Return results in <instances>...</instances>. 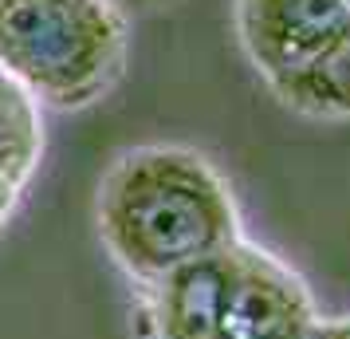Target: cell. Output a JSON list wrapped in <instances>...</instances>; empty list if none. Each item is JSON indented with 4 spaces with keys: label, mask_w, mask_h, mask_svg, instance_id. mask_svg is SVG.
Returning a JSON list of instances; mask_svg holds the SVG:
<instances>
[{
    "label": "cell",
    "mask_w": 350,
    "mask_h": 339,
    "mask_svg": "<svg viewBox=\"0 0 350 339\" xmlns=\"http://www.w3.org/2000/svg\"><path fill=\"white\" fill-rule=\"evenodd\" d=\"M95 225L107 257L138 288L244 237L232 181L208 154L181 142H146L114 154L95 194Z\"/></svg>",
    "instance_id": "1"
},
{
    "label": "cell",
    "mask_w": 350,
    "mask_h": 339,
    "mask_svg": "<svg viewBox=\"0 0 350 339\" xmlns=\"http://www.w3.org/2000/svg\"><path fill=\"white\" fill-rule=\"evenodd\" d=\"M126 51V12L111 0H0V71L40 107H95L122 79Z\"/></svg>",
    "instance_id": "2"
},
{
    "label": "cell",
    "mask_w": 350,
    "mask_h": 339,
    "mask_svg": "<svg viewBox=\"0 0 350 339\" xmlns=\"http://www.w3.org/2000/svg\"><path fill=\"white\" fill-rule=\"evenodd\" d=\"M315 296L291 264L240 237L224 249V292L213 339H311Z\"/></svg>",
    "instance_id": "3"
},
{
    "label": "cell",
    "mask_w": 350,
    "mask_h": 339,
    "mask_svg": "<svg viewBox=\"0 0 350 339\" xmlns=\"http://www.w3.org/2000/svg\"><path fill=\"white\" fill-rule=\"evenodd\" d=\"M232 28L271 91L347 40L350 0H232Z\"/></svg>",
    "instance_id": "4"
},
{
    "label": "cell",
    "mask_w": 350,
    "mask_h": 339,
    "mask_svg": "<svg viewBox=\"0 0 350 339\" xmlns=\"http://www.w3.org/2000/svg\"><path fill=\"white\" fill-rule=\"evenodd\" d=\"M44 146H48L44 107L0 71V233L16 217L44 162Z\"/></svg>",
    "instance_id": "5"
},
{
    "label": "cell",
    "mask_w": 350,
    "mask_h": 339,
    "mask_svg": "<svg viewBox=\"0 0 350 339\" xmlns=\"http://www.w3.org/2000/svg\"><path fill=\"white\" fill-rule=\"evenodd\" d=\"M271 95L284 103L287 111L319 123H347L350 118V36L334 51H327L315 67L303 75L271 87Z\"/></svg>",
    "instance_id": "6"
},
{
    "label": "cell",
    "mask_w": 350,
    "mask_h": 339,
    "mask_svg": "<svg viewBox=\"0 0 350 339\" xmlns=\"http://www.w3.org/2000/svg\"><path fill=\"white\" fill-rule=\"evenodd\" d=\"M311 339H350V316H334V320H319Z\"/></svg>",
    "instance_id": "7"
},
{
    "label": "cell",
    "mask_w": 350,
    "mask_h": 339,
    "mask_svg": "<svg viewBox=\"0 0 350 339\" xmlns=\"http://www.w3.org/2000/svg\"><path fill=\"white\" fill-rule=\"evenodd\" d=\"M114 8H122V12H154V8H165V4H174V0H111Z\"/></svg>",
    "instance_id": "8"
}]
</instances>
